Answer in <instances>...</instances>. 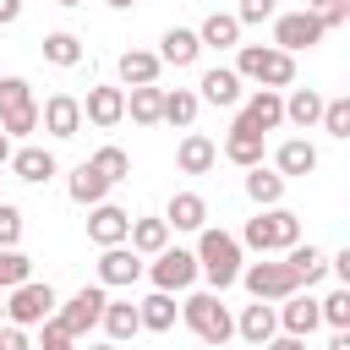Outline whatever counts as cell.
<instances>
[{
	"label": "cell",
	"mask_w": 350,
	"mask_h": 350,
	"mask_svg": "<svg viewBox=\"0 0 350 350\" xmlns=\"http://www.w3.org/2000/svg\"><path fill=\"white\" fill-rule=\"evenodd\" d=\"M44 60H49V66H77V60H82V38L66 33V27H60V33H44Z\"/></svg>",
	"instance_id": "obj_35"
},
{
	"label": "cell",
	"mask_w": 350,
	"mask_h": 350,
	"mask_svg": "<svg viewBox=\"0 0 350 350\" xmlns=\"http://www.w3.org/2000/svg\"><path fill=\"white\" fill-rule=\"evenodd\" d=\"M82 120H93V126H120L126 120V88H88V98H82Z\"/></svg>",
	"instance_id": "obj_14"
},
{
	"label": "cell",
	"mask_w": 350,
	"mask_h": 350,
	"mask_svg": "<svg viewBox=\"0 0 350 350\" xmlns=\"http://www.w3.org/2000/svg\"><path fill=\"white\" fill-rule=\"evenodd\" d=\"M241 284L252 290V301H284V295L301 290V279L290 273V262H246Z\"/></svg>",
	"instance_id": "obj_7"
},
{
	"label": "cell",
	"mask_w": 350,
	"mask_h": 350,
	"mask_svg": "<svg viewBox=\"0 0 350 350\" xmlns=\"http://www.w3.org/2000/svg\"><path fill=\"white\" fill-rule=\"evenodd\" d=\"M126 230H131V213L115 208V202H98V208L88 213V235H93L98 246H126Z\"/></svg>",
	"instance_id": "obj_15"
},
{
	"label": "cell",
	"mask_w": 350,
	"mask_h": 350,
	"mask_svg": "<svg viewBox=\"0 0 350 350\" xmlns=\"http://www.w3.org/2000/svg\"><path fill=\"white\" fill-rule=\"evenodd\" d=\"M284 120H290V126H301V131H306V126H317V120H323V93L295 88V93L284 98Z\"/></svg>",
	"instance_id": "obj_34"
},
{
	"label": "cell",
	"mask_w": 350,
	"mask_h": 350,
	"mask_svg": "<svg viewBox=\"0 0 350 350\" xmlns=\"http://www.w3.org/2000/svg\"><path fill=\"white\" fill-rule=\"evenodd\" d=\"M323 131L328 137H350V98H323Z\"/></svg>",
	"instance_id": "obj_40"
},
{
	"label": "cell",
	"mask_w": 350,
	"mask_h": 350,
	"mask_svg": "<svg viewBox=\"0 0 350 350\" xmlns=\"http://www.w3.org/2000/svg\"><path fill=\"white\" fill-rule=\"evenodd\" d=\"M235 126H246V131H257V137H268L273 126H284V98L273 93V88H257L246 104H241V115H235Z\"/></svg>",
	"instance_id": "obj_10"
},
{
	"label": "cell",
	"mask_w": 350,
	"mask_h": 350,
	"mask_svg": "<svg viewBox=\"0 0 350 350\" xmlns=\"http://www.w3.org/2000/svg\"><path fill=\"white\" fill-rule=\"evenodd\" d=\"M284 262H290V273H295L301 284H317V279L328 273V252H323V246H312V241H306V246L295 241V246L284 252Z\"/></svg>",
	"instance_id": "obj_27"
},
{
	"label": "cell",
	"mask_w": 350,
	"mask_h": 350,
	"mask_svg": "<svg viewBox=\"0 0 350 350\" xmlns=\"http://www.w3.org/2000/svg\"><path fill=\"white\" fill-rule=\"evenodd\" d=\"M241 82H257V88H290L295 82V55H284V49H273V44H241V55H235V66H230Z\"/></svg>",
	"instance_id": "obj_1"
},
{
	"label": "cell",
	"mask_w": 350,
	"mask_h": 350,
	"mask_svg": "<svg viewBox=\"0 0 350 350\" xmlns=\"http://www.w3.org/2000/svg\"><path fill=\"white\" fill-rule=\"evenodd\" d=\"M301 241V219L290 213V208H262L257 219H246V246L252 252H290Z\"/></svg>",
	"instance_id": "obj_4"
},
{
	"label": "cell",
	"mask_w": 350,
	"mask_h": 350,
	"mask_svg": "<svg viewBox=\"0 0 350 350\" xmlns=\"http://www.w3.org/2000/svg\"><path fill=\"white\" fill-rule=\"evenodd\" d=\"M38 126H44L49 137H60V142H66V137H77V131H82V98L55 93V98L38 109Z\"/></svg>",
	"instance_id": "obj_13"
},
{
	"label": "cell",
	"mask_w": 350,
	"mask_h": 350,
	"mask_svg": "<svg viewBox=\"0 0 350 350\" xmlns=\"http://www.w3.org/2000/svg\"><path fill=\"white\" fill-rule=\"evenodd\" d=\"M197 88H202L197 98H208V104H219V109H235V104H241V77H235L230 66L202 71V82H197Z\"/></svg>",
	"instance_id": "obj_17"
},
{
	"label": "cell",
	"mask_w": 350,
	"mask_h": 350,
	"mask_svg": "<svg viewBox=\"0 0 350 350\" xmlns=\"http://www.w3.org/2000/svg\"><path fill=\"white\" fill-rule=\"evenodd\" d=\"M5 159H11V137H0V164H5Z\"/></svg>",
	"instance_id": "obj_50"
},
{
	"label": "cell",
	"mask_w": 350,
	"mask_h": 350,
	"mask_svg": "<svg viewBox=\"0 0 350 350\" xmlns=\"http://www.w3.org/2000/svg\"><path fill=\"white\" fill-rule=\"evenodd\" d=\"M55 290L49 284H38V279H27V284H16L11 295H5V323L11 328H38L44 317H55Z\"/></svg>",
	"instance_id": "obj_6"
},
{
	"label": "cell",
	"mask_w": 350,
	"mask_h": 350,
	"mask_svg": "<svg viewBox=\"0 0 350 350\" xmlns=\"http://www.w3.org/2000/svg\"><path fill=\"white\" fill-rule=\"evenodd\" d=\"M235 334H241L246 345H268V339L279 334V317H273V306H268V301H252V306L235 317Z\"/></svg>",
	"instance_id": "obj_20"
},
{
	"label": "cell",
	"mask_w": 350,
	"mask_h": 350,
	"mask_svg": "<svg viewBox=\"0 0 350 350\" xmlns=\"http://www.w3.org/2000/svg\"><path fill=\"white\" fill-rule=\"evenodd\" d=\"M273 170H279L284 180H290V175H312V170H317V148H312L306 137H290V142H279Z\"/></svg>",
	"instance_id": "obj_22"
},
{
	"label": "cell",
	"mask_w": 350,
	"mask_h": 350,
	"mask_svg": "<svg viewBox=\"0 0 350 350\" xmlns=\"http://www.w3.org/2000/svg\"><path fill=\"white\" fill-rule=\"evenodd\" d=\"M197 55H202V44H197L191 27H170V33L159 38V66H191Z\"/></svg>",
	"instance_id": "obj_25"
},
{
	"label": "cell",
	"mask_w": 350,
	"mask_h": 350,
	"mask_svg": "<svg viewBox=\"0 0 350 350\" xmlns=\"http://www.w3.org/2000/svg\"><path fill=\"white\" fill-rule=\"evenodd\" d=\"M213 159H219V148H213L202 131L180 137V148H175V164H180V175H208V170H213Z\"/></svg>",
	"instance_id": "obj_21"
},
{
	"label": "cell",
	"mask_w": 350,
	"mask_h": 350,
	"mask_svg": "<svg viewBox=\"0 0 350 350\" xmlns=\"http://www.w3.org/2000/svg\"><path fill=\"white\" fill-rule=\"evenodd\" d=\"M323 38V27L306 16V11H290V16H273V49L295 55V49H312Z\"/></svg>",
	"instance_id": "obj_12"
},
{
	"label": "cell",
	"mask_w": 350,
	"mask_h": 350,
	"mask_svg": "<svg viewBox=\"0 0 350 350\" xmlns=\"http://www.w3.org/2000/svg\"><path fill=\"white\" fill-rule=\"evenodd\" d=\"M66 191H71V202H82V208H98V202L109 197V180H104V175H98V170H93L88 159H82V164L71 170V180H66Z\"/></svg>",
	"instance_id": "obj_23"
},
{
	"label": "cell",
	"mask_w": 350,
	"mask_h": 350,
	"mask_svg": "<svg viewBox=\"0 0 350 350\" xmlns=\"http://www.w3.org/2000/svg\"><path fill=\"white\" fill-rule=\"evenodd\" d=\"M16 16H22V0H0V27L16 22Z\"/></svg>",
	"instance_id": "obj_48"
},
{
	"label": "cell",
	"mask_w": 350,
	"mask_h": 350,
	"mask_svg": "<svg viewBox=\"0 0 350 350\" xmlns=\"http://www.w3.org/2000/svg\"><path fill=\"white\" fill-rule=\"evenodd\" d=\"M180 317H186V328H191L202 345H213V350H224V345H230V334H235V317L224 312L219 290H197V295H186Z\"/></svg>",
	"instance_id": "obj_3"
},
{
	"label": "cell",
	"mask_w": 350,
	"mask_h": 350,
	"mask_svg": "<svg viewBox=\"0 0 350 350\" xmlns=\"http://www.w3.org/2000/svg\"><path fill=\"white\" fill-rule=\"evenodd\" d=\"M55 5H82V0H55Z\"/></svg>",
	"instance_id": "obj_52"
},
{
	"label": "cell",
	"mask_w": 350,
	"mask_h": 350,
	"mask_svg": "<svg viewBox=\"0 0 350 350\" xmlns=\"http://www.w3.org/2000/svg\"><path fill=\"white\" fill-rule=\"evenodd\" d=\"M38 131V104L22 77H0V137H27Z\"/></svg>",
	"instance_id": "obj_5"
},
{
	"label": "cell",
	"mask_w": 350,
	"mask_h": 350,
	"mask_svg": "<svg viewBox=\"0 0 350 350\" xmlns=\"http://www.w3.org/2000/svg\"><path fill=\"white\" fill-rule=\"evenodd\" d=\"M104 334H109V345H120V339H131V334H142V317H137V306L131 301H104Z\"/></svg>",
	"instance_id": "obj_30"
},
{
	"label": "cell",
	"mask_w": 350,
	"mask_h": 350,
	"mask_svg": "<svg viewBox=\"0 0 350 350\" xmlns=\"http://www.w3.org/2000/svg\"><path fill=\"white\" fill-rule=\"evenodd\" d=\"M38 328H44V350H77V339H71V334H66L55 317H44Z\"/></svg>",
	"instance_id": "obj_44"
},
{
	"label": "cell",
	"mask_w": 350,
	"mask_h": 350,
	"mask_svg": "<svg viewBox=\"0 0 350 350\" xmlns=\"http://www.w3.org/2000/svg\"><path fill=\"white\" fill-rule=\"evenodd\" d=\"M148 279H153V290H164V295L191 290V284H197V257L180 252V246H164V252L148 262Z\"/></svg>",
	"instance_id": "obj_8"
},
{
	"label": "cell",
	"mask_w": 350,
	"mask_h": 350,
	"mask_svg": "<svg viewBox=\"0 0 350 350\" xmlns=\"http://www.w3.org/2000/svg\"><path fill=\"white\" fill-rule=\"evenodd\" d=\"M197 44H202V49H235V44H241V22H235L230 11H213V16L197 27Z\"/></svg>",
	"instance_id": "obj_28"
},
{
	"label": "cell",
	"mask_w": 350,
	"mask_h": 350,
	"mask_svg": "<svg viewBox=\"0 0 350 350\" xmlns=\"http://www.w3.org/2000/svg\"><path fill=\"white\" fill-rule=\"evenodd\" d=\"M279 11V0H241V11H235V22L241 27H252V22H268Z\"/></svg>",
	"instance_id": "obj_43"
},
{
	"label": "cell",
	"mask_w": 350,
	"mask_h": 350,
	"mask_svg": "<svg viewBox=\"0 0 350 350\" xmlns=\"http://www.w3.org/2000/svg\"><path fill=\"white\" fill-rule=\"evenodd\" d=\"M126 246H131L137 257H159V252L170 246V224H164V219H131Z\"/></svg>",
	"instance_id": "obj_24"
},
{
	"label": "cell",
	"mask_w": 350,
	"mask_h": 350,
	"mask_svg": "<svg viewBox=\"0 0 350 350\" xmlns=\"http://www.w3.org/2000/svg\"><path fill=\"white\" fill-rule=\"evenodd\" d=\"M126 115L137 120V126H159V115H164V88L153 82V88H131L126 93Z\"/></svg>",
	"instance_id": "obj_31"
},
{
	"label": "cell",
	"mask_w": 350,
	"mask_h": 350,
	"mask_svg": "<svg viewBox=\"0 0 350 350\" xmlns=\"http://www.w3.org/2000/svg\"><path fill=\"white\" fill-rule=\"evenodd\" d=\"M142 257L131 252V246H104V257H98V284L104 290H126V284H137L142 279Z\"/></svg>",
	"instance_id": "obj_11"
},
{
	"label": "cell",
	"mask_w": 350,
	"mask_h": 350,
	"mask_svg": "<svg viewBox=\"0 0 350 350\" xmlns=\"http://www.w3.org/2000/svg\"><path fill=\"white\" fill-rule=\"evenodd\" d=\"M197 109H202V98H197L191 88H175V93H164V115H159V120H170V126H191Z\"/></svg>",
	"instance_id": "obj_36"
},
{
	"label": "cell",
	"mask_w": 350,
	"mask_h": 350,
	"mask_svg": "<svg viewBox=\"0 0 350 350\" xmlns=\"http://www.w3.org/2000/svg\"><path fill=\"white\" fill-rule=\"evenodd\" d=\"M175 295H164V290H153L148 301H137V317H142V328H153V334H170L175 328Z\"/></svg>",
	"instance_id": "obj_33"
},
{
	"label": "cell",
	"mask_w": 350,
	"mask_h": 350,
	"mask_svg": "<svg viewBox=\"0 0 350 350\" xmlns=\"http://www.w3.org/2000/svg\"><path fill=\"white\" fill-rule=\"evenodd\" d=\"M246 197L257 202V208H279V197H284V175L279 170H246Z\"/></svg>",
	"instance_id": "obj_32"
},
{
	"label": "cell",
	"mask_w": 350,
	"mask_h": 350,
	"mask_svg": "<svg viewBox=\"0 0 350 350\" xmlns=\"http://www.w3.org/2000/svg\"><path fill=\"white\" fill-rule=\"evenodd\" d=\"M306 16L328 33V27H339V22L350 16V0H306Z\"/></svg>",
	"instance_id": "obj_41"
},
{
	"label": "cell",
	"mask_w": 350,
	"mask_h": 350,
	"mask_svg": "<svg viewBox=\"0 0 350 350\" xmlns=\"http://www.w3.org/2000/svg\"><path fill=\"white\" fill-rule=\"evenodd\" d=\"M197 273L213 284V290H230L241 279V241L224 235V230H197Z\"/></svg>",
	"instance_id": "obj_2"
},
{
	"label": "cell",
	"mask_w": 350,
	"mask_h": 350,
	"mask_svg": "<svg viewBox=\"0 0 350 350\" xmlns=\"http://www.w3.org/2000/svg\"><path fill=\"white\" fill-rule=\"evenodd\" d=\"M224 159L241 164V170H257V164H262V137L246 131V126H230V137H224Z\"/></svg>",
	"instance_id": "obj_29"
},
{
	"label": "cell",
	"mask_w": 350,
	"mask_h": 350,
	"mask_svg": "<svg viewBox=\"0 0 350 350\" xmlns=\"http://www.w3.org/2000/svg\"><path fill=\"white\" fill-rule=\"evenodd\" d=\"M262 350H306V339H290V334H273Z\"/></svg>",
	"instance_id": "obj_46"
},
{
	"label": "cell",
	"mask_w": 350,
	"mask_h": 350,
	"mask_svg": "<svg viewBox=\"0 0 350 350\" xmlns=\"http://www.w3.org/2000/svg\"><path fill=\"white\" fill-rule=\"evenodd\" d=\"M115 71H120L126 88H153V82H159V55H153V49H126Z\"/></svg>",
	"instance_id": "obj_26"
},
{
	"label": "cell",
	"mask_w": 350,
	"mask_h": 350,
	"mask_svg": "<svg viewBox=\"0 0 350 350\" xmlns=\"http://www.w3.org/2000/svg\"><path fill=\"white\" fill-rule=\"evenodd\" d=\"M328 350H350V328H345V334H334V339H328Z\"/></svg>",
	"instance_id": "obj_49"
},
{
	"label": "cell",
	"mask_w": 350,
	"mask_h": 350,
	"mask_svg": "<svg viewBox=\"0 0 350 350\" xmlns=\"http://www.w3.org/2000/svg\"><path fill=\"white\" fill-rule=\"evenodd\" d=\"M328 268H334V273L350 284V252H334V257H328Z\"/></svg>",
	"instance_id": "obj_47"
},
{
	"label": "cell",
	"mask_w": 350,
	"mask_h": 350,
	"mask_svg": "<svg viewBox=\"0 0 350 350\" xmlns=\"http://www.w3.org/2000/svg\"><path fill=\"white\" fill-rule=\"evenodd\" d=\"M16 241H22V208L0 202V246H16Z\"/></svg>",
	"instance_id": "obj_42"
},
{
	"label": "cell",
	"mask_w": 350,
	"mask_h": 350,
	"mask_svg": "<svg viewBox=\"0 0 350 350\" xmlns=\"http://www.w3.org/2000/svg\"><path fill=\"white\" fill-rule=\"evenodd\" d=\"M273 317H279V328H284L290 339H306V334L323 323V317H317V301H312V295H301V290H295V295H284V306H279Z\"/></svg>",
	"instance_id": "obj_16"
},
{
	"label": "cell",
	"mask_w": 350,
	"mask_h": 350,
	"mask_svg": "<svg viewBox=\"0 0 350 350\" xmlns=\"http://www.w3.org/2000/svg\"><path fill=\"white\" fill-rule=\"evenodd\" d=\"M317 317H323L334 334H345V328H350V290H345V284H339V290H328V295L317 301Z\"/></svg>",
	"instance_id": "obj_38"
},
{
	"label": "cell",
	"mask_w": 350,
	"mask_h": 350,
	"mask_svg": "<svg viewBox=\"0 0 350 350\" xmlns=\"http://www.w3.org/2000/svg\"><path fill=\"white\" fill-rule=\"evenodd\" d=\"M33 279V262L16 252V246H0V290H16Z\"/></svg>",
	"instance_id": "obj_39"
},
{
	"label": "cell",
	"mask_w": 350,
	"mask_h": 350,
	"mask_svg": "<svg viewBox=\"0 0 350 350\" xmlns=\"http://www.w3.org/2000/svg\"><path fill=\"white\" fill-rule=\"evenodd\" d=\"M5 164H11L16 180H27V186H44V180L55 175V153H49V148H11Z\"/></svg>",
	"instance_id": "obj_18"
},
{
	"label": "cell",
	"mask_w": 350,
	"mask_h": 350,
	"mask_svg": "<svg viewBox=\"0 0 350 350\" xmlns=\"http://www.w3.org/2000/svg\"><path fill=\"white\" fill-rule=\"evenodd\" d=\"M104 301H109V295H104V284H82V290H77V295H71V301L55 312V323H60L71 339H82V334H88V328L104 317Z\"/></svg>",
	"instance_id": "obj_9"
},
{
	"label": "cell",
	"mask_w": 350,
	"mask_h": 350,
	"mask_svg": "<svg viewBox=\"0 0 350 350\" xmlns=\"http://www.w3.org/2000/svg\"><path fill=\"white\" fill-rule=\"evenodd\" d=\"M88 164H93L109 186H115V180H131V159H126V148H115V142H109V148H98Z\"/></svg>",
	"instance_id": "obj_37"
},
{
	"label": "cell",
	"mask_w": 350,
	"mask_h": 350,
	"mask_svg": "<svg viewBox=\"0 0 350 350\" xmlns=\"http://www.w3.org/2000/svg\"><path fill=\"white\" fill-rule=\"evenodd\" d=\"M104 5H115V11H126V5H137V0H104Z\"/></svg>",
	"instance_id": "obj_51"
},
{
	"label": "cell",
	"mask_w": 350,
	"mask_h": 350,
	"mask_svg": "<svg viewBox=\"0 0 350 350\" xmlns=\"http://www.w3.org/2000/svg\"><path fill=\"white\" fill-rule=\"evenodd\" d=\"M0 323H5V301H0Z\"/></svg>",
	"instance_id": "obj_54"
},
{
	"label": "cell",
	"mask_w": 350,
	"mask_h": 350,
	"mask_svg": "<svg viewBox=\"0 0 350 350\" xmlns=\"http://www.w3.org/2000/svg\"><path fill=\"white\" fill-rule=\"evenodd\" d=\"M0 350H33V345H27V328H11V323H0Z\"/></svg>",
	"instance_id": "obj_45"
},
{
	"label": "cell",
	"mask_w": 350,
	"mask_h": 350,
	"mask_svg": "<svg viewBox=\"0 0 350 350\" xmlns=\"http://www.w3.org/2000/svg\"><path fill=\"white\" fill-rule=\"evenodd\" d=\"M164 224L170 230H208V202L197 191H175L170 208H164Z\"/></svg>",
	"instance_id": "obj_19"
},
{
	"label": "cell",
	"mask_w": 350,
	"mask_h": 350,
	"mask_svg": "<svg viewBox=\"0 0 350 350\" xmlns=\"http://www.w3.org/2000/svg\"><path fill=\"white\" fill-rule=\"evenodd\" d=\"M88 350H115V345H88Z\"/></svg>",
	"instance_id": "obj_53"
}]
</instances>
